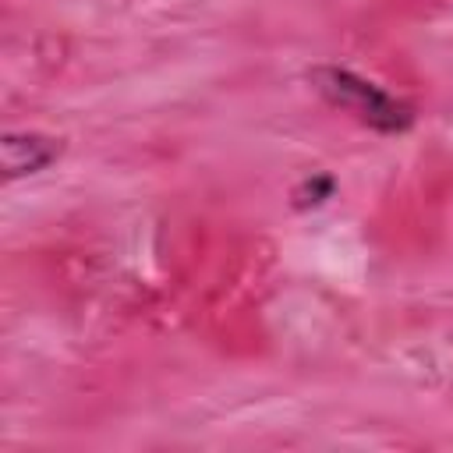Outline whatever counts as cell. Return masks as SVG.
I'll list each match as a JSON object with an SVG mask.
<instances>
[{
  "instance_id": "obj_2",
  "label": "cell",
  "mask_w": 453,
  "mask_h": 453,
  "mask_svg": "<svg viewBox=\"0 0 453 453\" xmlns=\"http://www.w3.org/2000/svg\"><path fill=\"white\" fill-rule=\"evenodd\" d=\"M0 156H4V177L14 180L46 170L60 156V142L42 131H7L0 142Z\"/></svg>"
},
{
  "instance_id": "obj_1",
  "label": "cell",
  "mask_w": 453,
  "mask_h": 453,
  "mask_svg": "<svg viewBox=\"0 0 453 453\" xmlns=\"http://www.w3.org/2000/svg\"><path fill=\"white\" fill-rule=\"evenodd\" d=\"M311 81L333 106L354 113L361 124H368L375 131L400 134V131H407L414 124V110L403 99L389 96L382 85H375V81H368V78H361V74H354L347 67H333V64L329 67H315Z\"/></svg>"
}]
</instances>
